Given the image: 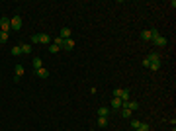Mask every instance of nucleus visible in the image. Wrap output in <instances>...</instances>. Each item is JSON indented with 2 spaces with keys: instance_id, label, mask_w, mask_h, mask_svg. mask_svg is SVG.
Returning <instances> with one entry per match:
<instances>
[{
  "instance_id": "10",
  "label": "nucleus",
  "mask_w": 176,
  "mask_h": 131,
  "mask_svg": "<svg viewBox=\"0 0 176 131\" xmlns=\"http://www.w3.org/2000/svg\"><path fill=\"white\" fill-rule=\"evenodd\" d=\"M24 71H26V69H24V65H16V77H14V80H20V77H22L24 74Z\"/></svg>"
},
{
  "instance_id": "17",
  "label": "nucleus",
  "mask_w": 176,
  "mask_h": 131,
  "mask_svg": "<svg viewBox=\"0 0 176 131\" xmlns=\"http://www.w3.org/2000/svg\"><path fill=\"white\" fill-rule=\"evenodd\" d=\"M98 127H108V117H98Z\"/></svg>"
},
{
  "instance_id": "25",
  "label": "nucleus",
  "mask_w": 176,
  "mask_h": 131,
  "mask_svg": "<svg viewBox=\"0 0 176 131\" xmlns=\"http://www.w3.org/2000/svg\"><path fill=\"white\" fill-rule=\"evenodd\" d=\"M92 131H94V129H92Z\"/></svg>"
},
{
  "instance_id": "8",
  "label": "nucleus",
  "mask_w": 176,
  "mask_h": 131,
  "mask_svg": "<svg viewBox=\"0 0 176 131\" xmlns=\"http://www.w3.org/2000/svg\"><path fill=\"white\" fill-rule=\"evenodd\" d=\"M63 49H65V51H72V49H74V41H72V39H65V41H63Z\"/></svg>"
},
{
  "instance_id": "3",
  "label": "nucleus",
  "mask_w": 176,
  "mask_h": 131,
  "mask_svg": "<svg viewBox=\"0 0 176 131\" xmlns=\"http://www.w3.org/2000/svg\"><path fill=\"white\" fill-rule=\"evenodd\" d=\"M114 98H119L121 102H127L129 100V90L127 88H116L114 90Z\"/></svg>"
},
{
  "instance_id": "6",
  "label": "nucleus",
  "mask_w": 176,
  "mask_h": 131,
  "mask_svg": "<svg viewBox=\"0 0 176 131\" xmlns=\"http://www.w3.org/2000/svg\"><path fill=\"white\" fill-rule=\"evenodd\" d=\"M121 108H127V110H131V112H137L141 106H139V102H135V100H127V102H123Z\"/></svg>"
},
{
  "instance_id": "19",
  "label": "nucleus",
  "mask_w": 176,
  "mask_h": 131,
  "mask_svg": "<svg viewBox=\"0 0 176 131\" xmlns=\"http://www.w3.org/2000/svg\"><path fill=\"white\" fill-rule=\"evenodd\" d=\"M33 67H35V71L43 67V63H41V59H39V57H35V59H33Z\"/></svg>"
},
{
  "instance_id": "16",
  "label": "nucleus",
  "mask_w": 176,
  "mask_h": 131,
  "mask_svg": "<svg viewBox=\"0 0 176 131\" xmlns=\"http://www.w3.org/2000/svg\"><path fill=\"white\" fill-rule=\"evenodd\" d=\"M12 55H14V57H18V55H22V47H20V45H14V47H12V51H10Z\"/></svg>"
},
{
  "instance_id": "20",
  "label": "nucleus",
  "mask_w": 176,
  "mask_h": 131,
  "mask_svg": "<svg viewBox=\"0 0 176 131\" xmlns=\"http://www.w3.org/2000/svg\"><path fill=\"white\" fill-rule=\"evenodd\" d=\"M49 51H51V53H59V51H61V47L53 43V45H49Z\"/></svg>"
},
{
  "instance_id": "15",
  "label": "nucleus",
  "mask_w": 176,
  "mask_h": 131,
  "mask_svg": "<svg viewBox=\"0 0 176 131\" xmlns=\"http://www.w3.org/2000/svg\"><path fill=\"white\" fill-rule=\"evenodd\" d=\"M133 115V112L131 110H127V108H121V117H125V120H129Z\"/></svg>"
},
{
  "instance_id": "22",
  "label": "nucleus",
  "mask_w": 176,
  "mask_h": 131,
  "mask_svg": "<svg viewBox=\"0 0 176 131\" xmlns=\"http://www.w3.org/2000/svg\"><path fill=\"white\" fill-rule=\"evenodd\" d=\"M6 41H8V33L0 31V43H6Z\"/></svg>"
},
{
  "instance_id": "4",
  "label": "nucleus",
  "mask_w": 176,
  "mask_h": 131,
  "mask_svg": "<svg viewBox=\"0 0 176 131\" xmlns=\"http://www.w3.org/2000/svg\"><path fill=\"white\" fill-rule=\"evenodd\" d=\"M10 29H14V31L22 29V18H20V16H14L10 20Z\"/></svg>"
},
{
  "instance_id": "18",
  "label": "nucleus",
  "mask_w": 176,
  "mask_h": 131,
  "mask_svg": "<svg viewBox=\"0 0 176 131\" xmlns=\"http://www.w3.org/2000/svg\"><path fill=\"white\" fill-rule=\"evenodd\" d=\"M20 47H22V55H24V53H31V45H28V43H22Z\"/></svg>"
},
{
  "instance_id": "2",
  "label": "nucleus",
  "mask_w": 176,
  "mask_h": 131,
  "mask_svg": "<svg viewBox=\"0 0 176 131\" xmlns=\"http://www.w3.org/2000/svg\"><path fill=\"white\" fill-rule=\"evenodd\" d=\"M51 41V37L47 35V33H35L31 37V43H41V45H47Z\"/></svg>"
},
{
  "instance_id": "5",
  "label": "nucleus",
  "mask_w": 176,
  "mask_h": 131,
  "mask_svg": "<svg viewBox=\"0 0 176 131\" xmlns=\"http://www.w3.org/2000/svg\"><path fill=\"white\" fill-rule=\"evenodd\" d=\"M151 41H153V43L157 45V47H166V43H168V39L162 37V35H155V37L151 39Z\"/></svg>"
},
{
  "instance_id": "7",
  "label": "nucleus",
  "mask_w": 176,
  "mask_h": 131,
  "mask_svg": "<svg viewBox=\"0 0 176 131\" xmlns=\"http://www.w3.org/2000/svg\"><path fill=\"white\" fill-rule=\"evenodd\" d=\"M0 29L4 33L10 31V20H8V18H0Z\"/></svg>"
},
{
  "instance_id": "13",
  "label": "nucleus",
  "mask_w": 176,
  "mask_h": 131,
  "mask_svg": "<svg viewBox=\"0 0 176 131\" xmlns=\"http://www.w3.org/2000/svg\"><path fill=\"white\" fill-rule=\"evenodd\" d=\"M110 104H112V108H114V110H119L121 106H123V102H121L119 98H114V100L110 102Z\"/></svg>"
},
{
  "instance_id": "11",
  "label": "nucleus",
  "mask_w": 176,
  "mask_h": 131,
  "mask_svg": "<svg viewBox=\"0 0 176 131\" xmlns=\"http://www.w3.org/2000/svg\"><path fill=\"white\" fill-rule=\"evenodd\" d=\"M37 77L39 78H49V71H47V69H43V67H41V69H37Z\"/></svg>"
},
{
  "instance_id": "14",
  "label": "nucleus",
  "mask_w": 176,
  "mask_h": 131,
  "mask_svg": "<svg viewBox=\"0 0 176 131\" xmlns=\"http://www.w3.org/2000/svg\"><path fill=\"white\" fill-rule=\"evenodd\" d=\"M108 114H110V108H106V106H102V108L98 110V115H100V117H108Z\"/></svg>"
},
{
  "instance_id": "9",
  "label": "nucleus",
  "mask_w": 176,
  "mask_h": 131,
  "mask_svg": "<svg viewBox=\"0 0 176 131\" xmlns=\"http://www.w3.org/2000/svg\"><path fill=\"white\" fill-rule=\"evenodd\" d=\"M71 27H61V35L59 37H63V39H71Z\"/></svg>"
},
{
  "instance_id": "23",
  "label": "nucleus",
  "mask_w": 176,
  "mask_h": 131,
  "mask_svg": "<svg viewBox=\"0 0 176 131\" xmlns=\"http://www.w3.org/2000/svg\"><path fill=\"white\" fill-rule=\"evenodd\" d=\"M139 131H149V123H139Z\"/></svg>"
},
{
  "instance_id": "1",
  "label": "nucleus",
  "mask_w": 176,
  "mask_h": 131,
  "mask_svg": "<svg viewBox=\"0 0 176 131\" xmlns=\"http://www.w3.org/2000/svg\"><path fill=\"white\" fill-rule=\"evenodd\" d=\"M147 61H149V71H153V72H157L160 69V55L159 53H151L147 57Z\"/></svg>"
},
{
  "instance_id": "12",
  "label": "nucleus",
  "mask_w": 176,
  "mask_h": 131,
  "mask_svg": "<svg viewBox=\"0 0 176 131\" xmlns=\"http://www.w3.org/2000/svg\"><path fill=\"white\" fill-rule=\"evenodd\" d=\"M141 39H145V41H151V39H153V31H151V29H145V31L141 33Z\"/></svg>"
},
{
  "instance_id": "24",
  "label": "nucleus",
  "mask_w": 176,
  "mask_h": 131,
  "mask_svg": "<svg viewBox=\"0 0 176 131\" xmlns=\"http://www.w3.org/2000/svg\"><path fill=\"white\" fill-rule=\"evenodd\" d=\"M139 123H141L139 120H131V127H133V129H137V127H139Z\"/></svg>"
},
{
  "instance_id": "21",
  "label": "nucleus",
  "mask_w": 176,
  "mask_h": 131,
  "mask_svg": "<svg viewBox=\"0 0 176 131\" xmlns=\"http://www.w3.org/2000/svg\"><path fill=\"white\" fill-rule=\"evenodd\" d=\"M63 41H65L63 37H55V39H53V43H55V45H59L61 49H63Z\"/></svg>"
}]
</instances>
